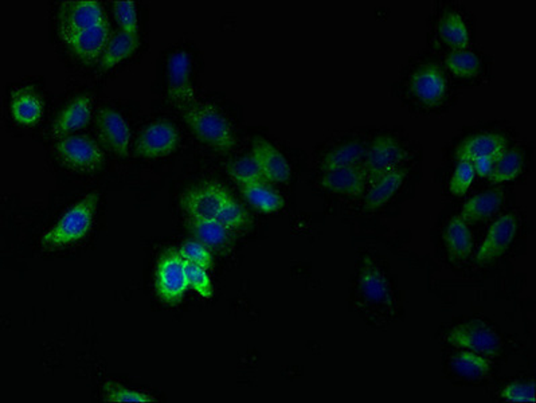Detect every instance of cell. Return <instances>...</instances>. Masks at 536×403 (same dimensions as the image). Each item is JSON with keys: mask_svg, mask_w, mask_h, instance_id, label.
Listing matches in <instances>:
<instances>
[{"mask_svg": "<svg viewBox=\"0 0 536 403\" xmlns=\"http://www.w3.org/2000/svg\"><path fill=\"white\" fill-rule=\"evenodd\" d=\"M516 231H518V219L515 215H502L487 233L486 239L476 255V261L484 263L500 257L513 244Z\"/></svg>", "mask_w": 536, "mask_h": 403, "instance_id": "7c38bea8", "label": "cell"}, {"mask_svg": "<svg viewBox=\"0 0 536 403\" xmlns=\"http://www.w3.org/2000/svg\"><path fill=\"white\" fill-rule=\"evenodd\" d=\"M107 21L96 0H72L62 3L58 13V35L64 42L85 30Z\"/></svg>", "mask_w": 536, "mask_h": 403, "instance_id": "5b68a950", "label": "cell"}, {"mask_svg": "<svg viewBox=\"0 0 536 403\" xmlns=\"http://www.w3.org/2000/svg\"><path fill=\"white\" fill-rule=\"evenodd\" d=\"M452 367L459 375L468 379H483L491 373V364L486 357L476 352L463 351L454 355Z\"/></svg>", "mask_w": 536, "mask_h": 403, "instance_id": "f546056e", "label": "cell"}, {"mask_svg": "<svg viewBox=\"0 0 536 403\" xmlns=\"http://www.w3.org/2000/svg\"><path fill=\"white\" fill-rule=\"evenodd\" d=\"M406 159L408 152L398 140L392 136H379L366 150L360 167L368 184H373L385 175L400 168Z\"/></svg>", "mask_w": 536, "mask_h": 403, "instance_id": "3957f363", "label": "cell"}, {"mask_svg": "<svg viewBox=\"0 0 536 403\" xmlns=\"http://www.w3.org/2000/svg\"><path fill=\"white\" fill-rule=\"evenodd\" d=\"M502 398L507 402L535 403V384L532 382H514L503 390Z\"/></svg>", "mask_w": 536, "mask_h": 403, "instance_id": "f35d334b", "label": "cell"}, {"mask_svg": "<svg viewBox=\"0 0 536 403\" xmlns=\"http://www.w3.org/2000/svg\"><path fill=\"white\" fill-rule=\"evenodd\" d=\"M156 292L164 303L175 305L188 289L187 262L179 252H171L159 261L156 268Z\"/></svg>", "mask_w": 536, "mask_h": 403, "instance_id": "277c9868", "label": "cell"}, {"mask_svg": "<svg viewBox=\"0 0 536 403\" xmlns=\"http://www.w3.org/2000/svg\"><path fill=\"white\" fill-rule=\"evenodd\" d=\"M215 219L225 226L229 231L242 230L250 223V217L246 210L237 203L230 195L225 199Z\"/></svg>", "mask_w": 536, "mask_h": 403, "instance_id": "d6a6232c", "label": "cell"}, {"mask_svg": "<svg viewBox=\"0 0 536 403\" xmlns=\"http://www.w3.org/2000/svg\"><path fill=\"white\" fill-rule=\"evenodd\" d=\"M11 115L16 123L32 126L43 115V102L32 88H21L13 91L10 102Z\"/></svg>", "mask_w": 536, "mask_h": 403, "instance_id": "d6986e66", "label": "cell"}, {"mask_svg": "<svg viewBox=\"0 0 536 403\" xmlns=\"http://www.w3.org/2000/svg\"><path fill=\"white\" fill-rule=\"evenodd\" d=\"M446 343L456 348L480 355H497L502 347L497 333L478 320L454 327L446 336Z\"/></svg>", "mask_w": 536, "mask_h": 403, "instance_id": "52a82bcc", "label": "cell"}, {"mask_svg": "<svg viewBox=\"0 0 536 403\" xmlns=\"http://www.w3.org/2000/svg\"><path fill=\"white\" fill-rule=\"evenodd\" d=\"M180 255L185 258L186 262L193 265L201 266L203 269H210L212 265V257L210 254L209 247L204 246L195 239L185 242L179 250Z\"/></svg>", "mask_w": 536, "mask_h": 403, "instance_id": "d590c367", "label": "cell"}, {"mask_svg": "<svg viewBox=\"0 0 536 403\" xmlns=\"http://www.w3.org/2000/svg\"><path fill=\"white\" fill-rule=\"evenodd\" d=\"M109 39L110 27L109 23L105 21L91 29L74 35L65 43L69 46L70 50L75 54L78 59L85 64H91L99 56L101 58Z\"/></svg>", "mask_w": 536, "mask_h": 403, "instance_id": "5bb4252c", "label": "cell"}, {"mask_svg": "<svg viewBox=\"0 0 536 403\" xmlns=\"http://www.w3.org/2000/svg\"><path fill=\"white\" fill-rule=\"evenodd\" d=\"M137 47H139V37H134L124 31L112 35L99 58V67L102 70L112 69L124 59L129 58Z\"/></svg>", "mask_w": 536, "mask_h": 403, "instance_id": "cb8c5ba5", "label": "cell"}, {"mask_svg": "<svg viewBox=\"0 0 536 403\" xmlns=\"http://www.w3.org/2000/svg\"><path fill=\"white\" fill-rule=\"evenodd\" d=\"M508 150V141L503 134L481 133L468 137L456 150L457 161H473L480 158L497 159Z\"/></svg>", "mask_w": 536, "mask_h": 403, "instance_id": "e0dca14e", "label": "cell"}, {"mask_svg": "<svg viewBox=\"0 0 536 403\" xmlns=\"http://www.w3.org/2000/svg\"><path fill=\"white\" fill-rule=\"evenodd\" d=\"M320 184L331 193L358 196L363 193L368 183L366 180L365 174H363L362 167L354 166L323 172Z\"/></svg>", "mask_w": 536, "mask_h": 403, "instance_id": "ac0fdd59", "label": "cell"}, {"mask_svg": "<svg viewBox=\"0 0 536 403\" xmlns=\"http://www.w3.org/2000/svg\"><path fill=\"white\" fill-rule=\"evenodd\" d=\"M241 193L253 207L266 212V214L277 211L284 206L282 196L277 193L273 188L268 187L265 183L242 185Z\"/></svg>", "mask_w": 536, "mask_h": 403, "instance_id": "83f0119b", "label": "cell"}, {"mask_svg": "<svg viewBox=\"0 0 536 403\" xmlns=\"http://www.w3.org/2000/svg\"><path fill=\"white\" fill-rule=\"evenodd\" d=\"M228 174L239 187L266 182L263 171L253 155L242 156L241 159L231 163L229 166Z\"/></svg>", "mask_w": 536, "mask_h": 403, "instance_id": "4dcf8cb0", "label": "cell"}, {"mask_svg": "<svg viewBox=\"0 0 536 403\" xmlns=\"http://www.w3.org/2000/svg\"><path fill=\"white\" fill-rule=\"evenodd\" d=\"M229 193L220 183L207 182L182 196V209L188 218H215Z\"/></svg>", "mask_w": 536, "mask_h": 403, "instance_id": "30bf717a", "label": "cell"}, {"mask_svg": "<svg viewBox=\"0 0 536 403\" xmlns=\"http://www.w3.org/2000/svg\"><path fill=\"white\" fill-rule=\"evenodd\" d=\"M503 203V193L499 190H489L465 202L462 207V218L465 222H479L494 217Z\"/></svg>", "mask_w": 536, "mask_h": 403, "instance_id": "603a6c76", "label": "cell"}, {"mask_svg": "<svg viewBox=\"0 0 536 403\" xmlns=\"http://www.w3.org/2000/svg\"><path fill=\"white\" fill-rule=\"evenodd\" d=\"M411 89L414 97L422 104L427 107H436L445 99V75L437 64H424L414 72Z\"/></svg>", "mask_w": 536, "mask_h": 403, "instance_id": "8fae6325", "label": "cell"}, {"mask_svg": "<svg viewBox=\"0 0 536 403\" xmlns=\"http://www.w3.org/2000/svg\"><path fill=\"white\" fill-rule=\"evenodd\" d=\"M366 148L362 142L352 141L341 145L328 152L322 161V171L344 168V167L360 166L365 159Z\"/></svg>", "mask_w": 536, "mask_h": 403, "instance_id": "484cf974", "label": "cell"}, {"mask_svg": "<svg viewBox=\"0 0 536 403\" xmlns=\"http://www.w3.org/2000/svg\"><path fill=\"white\" fill-rule=\"evenodd\" d=\"M183 118L190 131L210 147L220 152H229L236 147L233 128L212 104L195 101L183 109Z\"/></svg>", "mask_w": 536, "mask_h": 403, "instance_id": "6da1fadb", "label": "cell"}, {"mask_svg": "<svg viewBox=\"0 0 536 403\" xmlns=\"http://www.w3.org/2000/svg\"><path fill=\"white\" fill-rule=\"evenodd\" d=\"M358 284H359L362 295L371 303L385 304V305L392 304L393 296L389 282H387L384 271L371 261H366Z\"/></svg>", "mask_w": 536, "mask_h": 403, "instance_id": "ffe728a7", "label": "cell"}, {"mask_svg": "<svg viewBox=\"0 0 536 403\" xmlns=\"http://www.w3.org/2000/svg\"><path fill=\"white\" fill-rule=\"evenodd\" d=\"M446 66L456 77H475L481 69L480 59L473 51L454 50L446 56Z\"/></svg>", "mask_w": 536, "mask_h": 403, "instance_id": "1f68e13d", "label": "cell"}, {"mask_svg": "<svg viewBox=\"0 0 536 403\" xmlns=\"http://www.w3.org/2000/svg\"><path fill=\"white\" fill-rule=\"evenodd\" d=\"M179 145V133L174 124L158 121L151 124L137 137L134 152L144 159H161L171 155Z\"/></svg>", "mask_w": 536, "mask_h": 403, "instance_id": "ba28073f", "label": "cell"}, {"mask_svg": "<svg viewBox=\"0 0 536 403\" xmlns=\"http://www.w3.org/2000/svg\"><path fill=\"white\" fill-rule=\"evenodd\" d=\"M522 169H523V156H522V153L518 150H507L495 159L488 180L492 184L511 182V180H515L521 175Z\"/></svg>", "mask_w": 536, "mask_h": 403, "instance_id": "f1b7e54d", "label": "cell"}, {"mask_svg": "<svg viewBox=\"0 0 536 403\" xmlns=\"http://www.w3.org/2000/svg\"><path fill=\"white\" fill-rule=\"evenodd\" d=\"M266 182L287 183L290 177V166L287 159L271 142L264 139L253 141V152Z\"/></svg>", "mask_w": 536, "mask_h": 403, "instance_id": "9a60e30c", "label": "cell"}, {"mask_svg": "<svg viewBox=\"0 0 536 403\" xmlns=\"http://www.w3.org/2000/svg\"><path fill=\"white\" fill-rule=\"evenodd\" d=\"M91 101L88 96L75 97L59 113L51 125V136L54 139H64L73 132L80 131L91 121Z\"/></svg>", "mask_w": 536, "mask_h": 403, "instance_id": "2e32d148", "label": "cell"}, {"mask_svg": "<svg viewBox=\"0 0 536 403\" xmlns=\"http://www.w3.org/2000/svg\"><path fill=\"white\" fill-rule=\"evenodd\" d=\"M188 227L196 241L210 249H222L230 241V231L215 218H188Z\"/></svg>", "mask_w": 536, "mask_h": 403, "instance_id": "7402d4cb", "label": "cell"}, {"mask_svg": "<svg viewBox=\"0 0 536 403\" xmlns=\"http://www.w3.org/2000/svg\"><path fill=\"white\" fill-rule=\"evenodd\" d=\"M473 179H475V171L472 163L468 160L457 161L456 169L449 183V191L456 196L464 195L472 184Z\"/></svg>", "mask_w": 536, "mask_h": 403, "instance_id": "8d00e7d4", "label": "cell"}, {"mask_svg": "<svg viewBox=\"0 0 536 403\" xmlns=\"http://www.w3.org/2000/svg\"><path fill=\"white\" fill-rule=\"evenodd\" d=\"M167 85L169 99L177 107H190L195 102V91L191 85L190 56L185 50H177L169 56L167 64Z\"/></svg>", "mask_w": 536, "mask_h": 403, "instance_id": "9c48e42d", "label": "cell"}, {"mask_svg": "<svg viewBox=\"0 0 536 403\" xmlns=\"http://www.w3.org/2000/svg\"><path fill=\"white\" fill-rule=\"evenodd\" d=\"M444 241L452 260L463 261L470 257L472 253V234L462 215H456L449 220L444 230Z\"/></svg>", "mask_w": 536, "mask_h": 403, "instance_id": "44dd1931", "label": "cell"}, {"mask_svg": "<svg viewBox=\"0 0 536 403\" xmlns=\"http://www.w3.org/2000/svg\"><path fill=\"white\" fill-rule=\"evenodd\" d=\"M105 400L110 403H152L155 398L145 392L126 389L115 382H107L104 386Z\"/></svg>", "mask_w": 536, "mask_h": 403, "instance_id": "836d02e7", "label": "cell"}, {"mask_svg": "<svg viewBox=\"0 0 536 403\" xmlns=\"http://www.w3.org/2000/svg\"><path fill=\"white\" fill-rule=\"evenodd\" d=\"M187 281L188 287L195 290L201 297L210 300L214 296L212 279H210L206 269L187 262Z\"/></svg>", "mask_w": 536, "mask_h": 403, "instance_id": "74e56055", "label": "cell"}, {"mask_svg": "<svg viewBox=\"0 0 536 403\" xmlns=\"http://www.w3.org/2000/svg\"><path fill=\"white\" fill-rule=\"evenodd\" d=\"M437 30L441 39L454 50H464L470 46V32L459 13H449L444 15L438 21Z\"/></svg>", "mask_w": 536, "mask_h": 403, "instance_id": "4316f807", "label": "cell"}, {"mask_svg": "<svg viewBox=\"0 0 536 403\" xmlns=\"http://www.w3.org/2000/svg\"><path fill=\"white\" fill-rule=\"evenodd\" d=\"M405 177L406 172L398 168L373 183L371 190L366 196V209L376 210L385 206L400 190Z\"/></svg>", "mask_w": 536, "mask_h": 403, "instance_id": "d4e9b609", "label": "cell"}, {"mask_svg": "<svg viewBox=\"0 0 536 403\" xmlns=\"http://www.w3.org/2000/svg\"><path fill=\"white\" fill-rule=\"evenodd\" d=\"M113 13L121 31L139 37V21H137V11L134 2H115Z\"/></svg>", "mask_w": 536, "mask_h": 403, "instance_id": "e575fe53", "label": "cell"}, {"mask_svg": "<svg viewBox=\"0 0 536 403\" xmlns=\"http://www.w3.org/2000/svg\"><path fill=\"white\" fill-rule=\"evenodd\" d=\"M56 155L62 166L72 171H97L104 163L101 148L85 136H67L58 140Z\"/></svg>", "mask_w": 536, "mask_h": 403, "instance_id": "8992f818", "label": "cell"}, {"mask_svg": "<svg viewBox=\"0 0 536 403\" xmlns=\"http://www.w3.org/2000/svg\"><path fill=\"white\" fill-rule=\"evenodd\" d=\"M97 124L102 142L117 156L128 155L131 131L123 115L113 109L99 110Z\"/></svg>", "mask_w": 536, "mask_h": 403, "instance_id": "4fadbf2b", "label": "cell"}, {"mask_svg": "<svg viewBox=\"0 0 536 403\" xmlns=\"http://www.w3.org/2000/svg\"><path fill=\"white\" fill-rule=\"evenodd\" d=\"M99 193H91L67 210L64 217L40 239L43 249H61L82 239L93 225Z\"/></svg>", "mask_w": 536, "mask_h": 403, "instance_id": "7a4b0ae2", "label": "cell"}, {"mask_svg": "<svg viewBox=\"0 0 536 403\" xmlns=\"http://www.w3.org/2000/svg\"><path fill=\"white\" fill-rule=\"evenodd\" d=\"M494 161L495 159L480 158L471 161V163H472L475 175H479V176L487 177V179H488V176L492 172V167H494Z\"/></svg>", "mask_w": 536, "mask_h": 403, "instance_id": "ab89813d", "label": "cell"}]
</instances>
